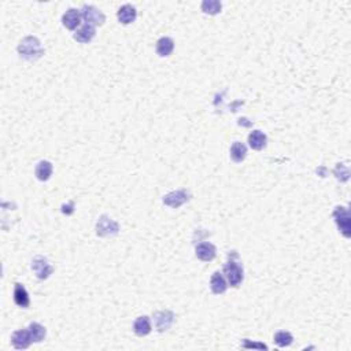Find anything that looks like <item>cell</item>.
<instances>
[{
    "instance_id": "603a6c76",
    "label": "cell",
    "mask_w": 351,
    "mask_h": 351,
    "mask_svg": "<svg viewBox=\"0 0 351 351\" xmlns=\"http://www.w3.org/2000/svg\"><path fill=\"white\" fill-rule=\"evenodd\" d=\"M292 342H294V336L287 331H279L275 335V343L279 347L291 346Z\"/></svg>"
},
{
    "instance_id": "d6986e66",
    "label": "cell",
    "mask_w": 351,
    "mask_h": 351,
    "mask_svg": "<svg viewBox=\"0 0 351 351\" xmlns=\"http://www.w3.org/2000/svg\"><path fill=\"white\" fill-rule=\"evenodd\" d=\"M246 157H247V147L240 141H235L231 147V158L233 159V162H243Z\"/></svg>"
},
{
    "instance_id": "9a60e30c",
    "label": "cell",
    "mask_w": 351,
    "mask_h": 351,
    "mask_svg": "<svg viewBox=\"0 0 351 351\" xmlns=\"http://www.w3.org/2000/svg\"><path fill=\"white\" fill-rule=\"evenodd\" d=\"M210 288L211 292L216 294V295H221V294H224V292L227 291V280L224 279V276H222L220 272H214L213 276H211Z\"/></svg>"
},
{
    "instance_id": "30bf717a",
    "label": "cell",
    "mask_w": 351,
    "mask_h": 351,
    "mask_svg": "<svg viewBox=\"0 0 351 351\" xmlns=\"http://www.w3.org/2000/svg\"><path fill=\"white\" fill-rule=\"evenodd\" d=\"M195 254H196V257H198L200 261L209 262V261H213L216 258L217 250L216 247H214V244L205 242V243H200L196 246Z\"/></svg>"
},
{
    "instance_id": "5bb4252c",
    "label": "cell",
    "mask_w": 351,
    "mask_h": 351,
    "mask_svg": "<svg viewBox=\"0 0 351 351\" xmlns=\"http://www.w3.org/2000/svg\"><path fill=\"white\" fill-rule=\"evenodd\" d=\"M95 34H96L95 27L85 23V25H82V26H80L76 30V33H74V40H77L78 43H89L92 38L95 37Z\"/></svg>"
},
{
    "instance_id": "8992f818",
    "label": "cell",
    "mask_w": 351,
    "mask_h": 351,
    "mask_svg": "<svg viewBox=\"0 0 351 351\" xmlns=\"http://www.w3.org/2000/svg\"><path fill=\"white\" fill-rule=\"evenodd\" d=\"M191 198L188 191L185 189H180V191H173V192H169L168 195L163 196V203L172 209H178L180 206H183L184 203H187Z\"/></svg>"
},
{
    "instance_id": "4fadbf2b",
    "label": "cell",
    "mask_w": 351,
    "mask_h": 351,
    "mask_svg": "<svg viewBox=\"0 0 351 351\" xmlns=\"http://www.w3.org/2000/svg\"><path fill=\"white\" fill-rule=\"evenodd\" d=\"M14 302H15L16 306H19L22 309L29 308L30 305V299H29V294H27L26 288L16 283L15 287H14Z\"/></svg>"
},
{
    "instance_id": "6da1fadb",
    "label": "cell",
    "mask_w": 351,
    "mask_h": 351,
    "mask_svg": "<svg viewBox=\"0 0 351 351\" xmlns=\"http://www.w3.org/2000/svg\"><path fill=\"white\" fill-rule=\"evenodd\" d=\"M18 52L23 59L37 60L44 55V49L38 38L27 36V37L22 38L21 43L18 44Z\"/></svg>"
},
{
    "instance_id": "ba28073f",
    "label": "cell",
    "mask_w": 351,
    "mask_h": 351,
    "mask_svg": "<svg viewBox=\"0 0 351 351\" xmlns=\"http://www.w3.org/2000/svg\"><path fill=\"white\" fill-rule=\"evenodd\" d=\"M32 269L36 273V277L40 280H45L48 279L49 275L54 272V268L49 265V262L47 261V258L44 257H36L32 261Z\"/></svg>"
},
{
    "instance_id": "9c48e42d",
    "label": "cell",
    "mask_w": 351,
    "mask_h": 351,
    "mask_svg": "<svg viewBox=\"0 0 351 351\" xmlns=\"http://www.w3.org/2000/svg\"><path fill=\"white\" fill-rule=\"evenodd\" d=\"M11 343H12V346L15 347L16 350H25V349H27L33 343L29 328L27 330L15 331L11 335Z\"/></svg>"
},
{
    "instance_id": "5b68a950",
    "label": "cell",
    "mask_w": 351,
    "mask_h": 351,
    "mask_svg": "<svg viewBox=\"0 0 351 351\" xmlns=\"http://www.w3.org/2000/svg\"><path fill=\"white\" fill-rule=\"evenodd\" d=\"M119 232L118 222L111 220L110 217L102 216L99 218V221L96 224V235L100 238H106V236H114Z\"/></svg>"
},
{
    "instance_id": "7a4b0ae2",
    "label": "cell",
    "mask_w": 351,
    "mask_h": 351,
    "mask_svg": "<svg viewBox=\"0 0 351 351\" xmlns=\"http://www.w3.org/2000/svg\"><path fill=\"white\" fill-rule=\"evenodd\" d=\"M224 273L227 277L228 283L231 287H239L243 281V266L239 264V261L232 260L229 257V261L227 262V265L224 266Z\"/></svg>"
},
{
    "instance_id": "2e32d148",
    "label": "cell",
    "mask_w": 351,
    "mask_h": 351,
    "mask_svg": "<svg viewBox=\"0 0 351 351\" xmlns=\"http://www.w3.org/2000/svg\"><path fill=\"white\" fill-rule=\"evenodd\" d=\"M266 141H268L266 135H265L264 132H261V130H253L249 135V144L255 151L264 150L265 147H266Z\"/></svg>"
},
{
    "instance_id": "277c9868",
    "label": "cell",
    "mask_w": 351,
    "mask_h": 351,
    "mask_svg": "<svg viewBox=\"0 0 351 351\" xmlns=\"http://www.w3.org/2000/svg\"><path fill=\"white\" fill-rule=\"evenodd\" d=\"M334 218H335L338 228L345 238H350L351 235V224H350V213L346 207H336L334 211Z\"/></svg>"
},
{
    "instance_id": "e0dca14e",
    "label": "cell",
    "mask_w": 351,
    "mask_h": 351,
    "mask_svg": "<svg viewBox=\"0 0 351 351\" xmlns=\"http://www.w3.org/2000/svg\"><path fill=\"white\" fill-rule=\"evenodd\" d=\"M133 331L137 336H147L151 332V321L147 316H141L135 320Z\"/></svg>"
},
{
    "instance_id": "ac0fdd59",
    "label": "cell",
    "mask_w": 351,
    "mask_h": 351,
    "mask_svg": "<svg viewBox=\"0 0 351 351\" xmlns=\"http://www.w3.org/2000/svg\"><path fill=\"white\" fill-rule=\"evenodd\" d=\"M34 174L40 181H47L52 174V163L48 161H40L34 169Z\"/></svg>"
},
{
    "instance_id": "484cf974",
    "label": "cell",
    "mask_w": 351,
    "mask_h": 351,
    "mask_svg": "<svg viewBox=\"0 0 351 351\" xmlns=\"http://www.w3.org/2000/svg\"><path fill=\"white\" fill-rule=\"evenodd\" d=\"M62 213H63V214H66V216H70V214H73V213H74V203H73V202H70V203H69L67 206L66 205L62 206Z\"/></svg>"
},
{
    "instance_id": "7402d4cb",
    "label": "cell",
    "mask_w": 351,
    "mask_h": 351,
    "mask_svg": "<svg viewBox=\"0 0 351 351\" xmlns=\"http://www.w3.org/2000/svg\"><path fill=\"white\" fill-rule=\"evenodd\" d=\"M202 10L206 14H210V15H216L218 12H221L222 10V3L218 0H205L202 3Z\"/></svg>"
},
{
    "instance_id": "44dd1931",
    "label": "cell",
    "mask_w": 351,
    "mask_h": 351,
    "mask_svg": "<svg viewBox=\"0 0 351 351\" xmlns=\"http://www.w3.org/2000/svg\"><path fill=\"white\" fill-rule=\"evenodd\" d=\"M29 332H30L32 341L34 342V343H40V342H43L45 335H47L45 328H44L41 324H38V323H32V324L29 325Z\"/></svg>"
},
{
    "instance_id": "52a82bcc",
    "label": "cell",
    "mask_w": 351,
    "mask_h": 351,
    "mask_svg": "<svg viewBox=\"0 0 351 351\" xmlns=\"http://www.w3.org/2000/svg\"><path fill=\"white\" fill-rule=\"evenodd\" d=\"M174 320H176V316L170 310H161V312L154 313V323H155V327L159 332L168 331L173 325Z\"/></svg>"
},
{
    "instance_id": "3957f363",
    "label": "cell",
    "mask_w": 351,
    "mask_h": 351,
    "mask_svg": "<svg viewBox=\"0 0 351 351\" xmlns=\"http://www.w3.org/2000/svg\"><path fill=\"white\" fill-rule=\"evenodd\" d=\"M81 16L82 19L85 21V23L91 25V26H102L104 21H106V16L103 14L102 11L93 7V5H84L81 8Z\"/></svg>"
},
{
    "instance_id": "8fae6325",
    "label": "cell",
    "mask_w": 351,
    "mask_h": 351,
    "mask_svg": "<svg viewBox=\"0 0 351 351\" xmlns=\"http://www.w3.org/2000/svg\"><path fill=\"white\" fill-rule=\"evenodd\" d=\"M81 11H78L77 8H69L66 11L63 16H62V22L69 30H74L77 29V26L81 23Z\"/></svg>"
},
{
    "instance_id": "ffe728a7",
    "label": "cell",
    "mask_w": 351,
    "mask_h": 351,
    "mask_svg": "<svg viewBox=\"0 0 351 351\" xmlns=\"http://www.w3.org/2000/svg\"><path fill=\"white\" fill-rule=\"evenodd\" d=\"M174 41L170 37H161L157 41V54L159 56H169L173 52Z\"/></svg>"
},
{
    "instance_id": "7c38bea8",
    "label": "cell",
    "mask_w": 351,
    "mask_h": 351,
    "mask_svg": "<svg viewBox=\"0 0 351 351\" xmlns=\"http://www.w3.org/2000/svg\"><path fill=\"white\" fill-rule=\"evenodd\" d=\"M137 16V11L133 5L125 4L122 7H119V10L117 11V18L122 25H129L135 21Z\"/></svg>"
},
{
    "instance_id": "d4e9b609",
    "label": "cell",
    "mask_w": 351,
    "mask_h": 351,
    "mask_svg": "<svg viewBox=\"0 0 351 351\" xmlns=\"http://www.w3.org/2000/svg\"><path fill=\"white\" fill-rule=\"evenodd\" d=\"M242 347L244 349H261V350H268V346L266 345H262V343H251L249 339H244L242 342Z\"/></svg>"
},
{
    "instance_id": "cb8c5ba5",
    "label": "cell",
    "mask_w": 351,
    "mask_h": 351,
    "mask_svg": "<svg viewBox=\"0 0 351 351\" xmlns=\"http://www.w3.org/2000/svg\"><path fill=\"white\" fill-rule=\"evenodd\" d=\"M334 173H335L336 178H338L339 181H347V180H349V176H350L349 168H347L346 165H343V163H338V166H336L335 170H334Z\"/></svg>"
}]
</instances>
